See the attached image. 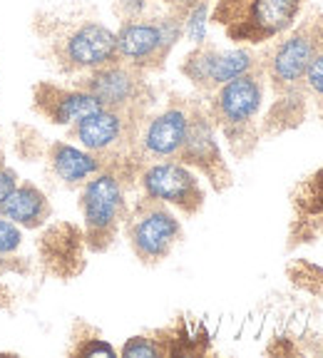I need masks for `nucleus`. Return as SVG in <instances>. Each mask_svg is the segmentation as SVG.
I'll use <instances>...</instances> for the list:
<instances>
[{"label":"nucleus","mask_w":323,"mask_h":358,"mask_svg":"<svg viewBox=\"0 0 323 358\" xmlns=\"http://www.w3.org/2000/svg\"><path fill=\"white\" fill-rule=\"evenodd\" d=\"M264 90H266V75L259 65L239 78L219 85L204 102L214 127L224 134L236 159L249 157L259 145L261 129L257 120L264 105Z\"/></svg>","instance_id":"obj_1"},{"label":"nucleus","mask_w":323,"mask_h":358,"mask_svg":"<svg viewBox=\"0 0 323 358\" xmlns=\"http://www.w3.org/2000/svg\"><path fill=\"white\" fill-rule=\"evenodd\" d=\"M40 22H48V28L35 25V30L50 45V57L55 60L62 75H85L95 67L117 60V38L102 22H70L55 15H50V20Z\"/></svg>","instance_id":"obj_2"},{"label":"nucleus","mask_w":323,"mask_h":358,"mask_svg":"<svg viewBox=\"0 0 323 358\" xmlns=\"http://www.w3.org/2000/svg\"><path fill=\"white\" fill-rule=\"evenodd\" d=\"M303 0H214L212 22L229 40L264 45L294 28Z\"/></svg>","instance_id":"obj_3"},{"label":"nucleus","mask_w":323,"mask_h":358,"mask_svg":"<svg viewBox=\"0 0 323 358\" xmlns=\"http://www.w3.org/2000/svg\"><path fill=\"white\" fill-rule=\"evenodd\" d=\"M85 219V244L89 252H107L117 239L129 207L124 199V179L112 169H102L82 185L80 196Z\"/></svg>","instance_id":"obj_4"},{"label":"nucleus","mask_w":323,"mask_h":358,"mask_svg":"<svg viewBox=\"0 0 323 358\" xmlns=\"http://www.w3.org/2000/svg\"><path fill=\"white\" fill-rule=\"evenodd\" d=\"M124 231H127V241L134 257L145 266L162 264L182 239V224L174 217L169 204L147 194L137 199V204L127 212Z\"/></svg>","instance_id":"obj_5"},{"label":"nucleus","mask_w":323,"mask_h":358,"mask_svg":"<svg viewBox=\"0 0 323 358\" xmlns=\"http://www.w3.org/2000/svg\"><path fill=\"white\" fill-rule=\"evenodd\" d=\"M78 87L87 90L102 107L110 110H137L147 112L155 102L145 73L122 60H112L95 67L78 80Z\"/></svg>","instance_id":"obj_6"},{"label":"nucleus","mask_w":323,"mask_h":358,"mask_svg":"<svg viewBox=\"0 0 323 358\" xmlns=\"http://www.w3.org/2000/svg\"><path fill=\"white\" fill-rule=\"evenodd\" d=\"M174 159L204 174L217 192H227L231 187V169L224 162L222 150H219L217 127H214L212 117L201 102H192L187 137H184L182 150Z\"/></svg>","instance_id":"obj_7"},{"label":"nucleus","mask_w":323,"mask_h":358,"mask_svg":"<svg viewBox=\"0 0 323 358\" xmlns=\"http://www.w3.org/2000/svg\"><path fill=\"white\" fill-rule=\"evenodd\" d=\"M140 185L147 196L164 201L189 217L199 214L206 201L204 187H201L196 172L177 159H159V162L142 167Z\"/></svg>","instance_id":"obj_8"},{"label":"nucleus","mask_w":323,"mask_h":358,"mask_svg":"<svg viewBox=\"0 0 323 358\" xmlns=\"http://www.w3.org/2000/svg\"><path fill=\"white\" fill-rule=\"evenodd\" d=\"M261 65L251 50H217L212 45H196L182 62V75L201 92H214L219 85Z\"/></svg>","instance_id":"obj_9"},{"label":"nucleus","mask_w":323,"mask_h":358,"mask_svg":"<svg viewBox=\"0 0 323 358\" xmlns=\"http://www.w3.org/2000/svg\"><path fill=\"white\" fill-rule=\"evenodd\" d=\"M117 38V60L137 67L142 73L162 70L169 57V48L162 40V33L155 20L137 17V20H122Z\"/></svg>","instance_id":"obj_10"},{"label":"nucleus","mask_w":323,"mask_h":358,"mask_svg":"<svg viewBox=\"0 0 323 358\" xmlns=\"http://www.w3.org/2000/svg\"><path fill=\"white\" fill-rule=\"evenodd\" d=\"M33 110L40 117H45L52 124H62V127H73L82 117H87L89 112L100 110V102L89 95L82 87H65V85H55L50 80L33 85Z\"/></svg>","instance_id":"obj_11"},{"label":"nucleus","mask_w":323,"mask_h":358,"mask_svg":"<svg viewBox=\"0 0 323 358\" xmlns=\"http://www.w3.org/2000/svg\"><path fill=\"white\" fill-rule=\"evenodd\" d=\"M189 107L192 102H174L147 122L140 137L142 159H174L179 155L189 127Z\"/></svg>","instance_id":"obj_12"},{"label":"nucleus","mask_w":323,"mask_h":358,"mask_svg":"<svg viewBox=\"0 0 323 358\" xmlns=\"http://www.w3.org/2000/svg\"><path fill=\"white\" fill-rule=\"evenodd\" d=\"M85 231L73 224H55L40 241V257L55 276H75L85 264Z\"/></svg>","instance_id":"obj_13"},{"label":"nucleus","mask_w":323,"mask_h":358,"mask_svg":"<svg viewBox=\"0 0 323 358\" xmlns=\"http://www.w3.org/2000/svg\"><path fill=\"white\" fill-rule=\"evenodd\" d=\"M48 164H50V172L65 187L85 185L89 177H95L97 172L105 169V164L92 152L62 140L50 142V147H48Z\"/></svg>","instance_id":"obj_14"},{"label":"nucleus","mask_w":323,"mask_h":358,"mask_svg":"<svg viewBox=\"0 0 323 358\" xmlns=\"http://www.w3.org/2000/svg\"><path fill=\"white\" fill-rule=\"evenodd\" d=\"M157 356H204L209 353V331L199 321L179 319L172 326L152 331Z\"/></svg>","instance_id":"obj_15"},{"label":"nucleus","mask_w":323,"mask_h":358,"mask_svg":"<svg viewBox=\"0 0 323 358\" xmlns=\"http://www.w3.org/2000/svg\"><path fill=\"white\" fill-rule=\"evenodd\" d=\"M0 214L6 219H10L13 224H17V227H22V229H40L50 219L52 207L48 194L40 187L30 185V182H22L0 204Z\"/></svg>","instance_id":"obj_16"},{"label":"nucleus","mask_w":323,"mask_h":358,"mask_svg":"<svg viewBox=\"0 0 323 358\" xmlns=\"http://www.w3.org/2000/svg\"><path fill=\"white\" fill-rule=\"evenodd\" d=\"M294 209L299 219L323 217V167L294 189Z\"/></svg>","instance_id":"obj_17"},{"label":"nucleus","mask_w":323,"mask_h":358,"mask_svg":"<svg viewBox=\"0 0 323 358\" xmlns=\"http://www.w3.org/2000/svg\"><path fill=\"white\" fill-rule=\"evenodd\" d=\"M306 90L316 97V105H318V112H321L323 117V30H321V40H318V48L313 52L311 62H308V70H306Z\"/></svg>","instance_id":"obj_18"},{"label":"nucleus","mask_w":323,"mask_h":358,"mask_svg":"<svg viewBox=\"0 0 323 358\" xmlns=\"http://www.w3.org/2000/svg\"><path fill=\"white\" fill-rule=\"evenodd\" d=\"M206 13H209V0H201L184 13V35L196 45L206 40Z\"/></svg>","instance_id":"obj_19"},{"label":"nucleus","mask_w":323,"mask_h":358,"mask_svg":"<svg viewBox=\"0 0 323 358\" xmlns=\"http://www.w3.org/2000/svg\"><path fill=\"white\" fill-rule=\"evenodd\" d=\"M20 244H22L20 227L0 214V257H13L20 249Z\"/></svg>","instance_id":"obj_20"},{"label":"nucleus","mask_w":323,"mask_h":358,"mask_svg":"<svg viewBox=\"0 0 323 358\" xmlns=\"http://www.w3.org/2000/svg\"><path fill=\"white\" fill-rule=\"evenodd\" d=\"M122 353L124 358H155L157 356V346L155 341H152L150 334H140V336H132V338H127V343L122 346Z\"/></svg>","instance_id":"obj_21"},{"label":"nucleus","mask_w":323,"mask_h":358,"mask_svg":"<svg viewBox=\"0 0 323 358\" xmlns=\"http://www.w3.org/2000/svg\"><path fill=\"white\" fill-rule=\"evenodd\" d=\"M78 346L73 348V356H115V348L100 338V336H85V338H78Z\"/></svg>","instance_id":"obj_22"},{"label":"nucleus","mask_w":323,"mask_h":358,"mask_svg":"<svg viewBox=\"0 0 323 358\" xmlns=\"http://www.w3.org/2000/svg\"><path fill=\"white\" fill-rule=\"evenodd\" d=\"M150 0H117V13L124 20H137L145 15Z\"/></svg>","instance_id":"obj_23"},{"label":"nucleus","mask_w":323,"mask_h":358,"mask_svg":"<svg viewBox=\"0 0 323 358\" xmlns=\"http://www.w3.org/2000/svg\"><path fill=\"white\" fill-rule=\"evenodd\" d=\"M17 185H20V182H17V172L3 164V167H0V204L15 192Z\"/></svg>","instance_id":"obj_24"},{"label":"nucleus","mask_w":323,"mask_h":358,"mask_svg":"<svg viewBox=\"0 0 323 358\" xmlns=\"http://www.w3.org/2000/svg\"><path fill=\"white\" fill-rule=\"evenodd\" d=\"M159 3H164V6H167L169 10L187 13V10H189V8H194L196 3H201V0H159Z\"/></svg>","instance_id":"obj_25"},{"label":"nucleus","mask_w":323,"mask_h":358,"mask_svg":"<svg viewBox=\"0 0 323 358\" xmlns=\"http://www.w3.org/2000/svg\"><path fill=\"white\" fill-rule=\"evenodd\" d=\"M6 164V152H3V142H0V167Z\"/></svg>","instance_id":"obj_26"}]
</instances>
